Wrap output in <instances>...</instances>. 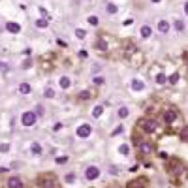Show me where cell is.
<instances>
[{"label":"cell","mask_w":188,"mask_h":188,"mask_svg":"<svg viewBox=\"0 0 188 188\" xmlns=\"http://www.w3.org/2000/svg\"><path fill=\"white\" fill-rule=\"evenodd\" d=\"M38 186H40V188H60V184H59V181H57V177H55L53 173L40 175Z\"/></svg>","instance_id":"1"},{"label":"cell","mask_w":188,"mask_h":188,"mask_svg":"<svg viewBox=\"0 0 188 188\" xmlns=\"http://www.w3.org/2000/svg\"><path fill=\"white\" fill-rule=\"evenodd\" d=\"M137 128L143 130V132H147V134H152V132H156L158 124H156V120L154 119H147V117H143L137 120Z\"/></svg>","instance_id":"2"},{"label":"cell","mask_w":188,"mask_h":188,"mask_svg":"<svg viewBox=\"0 0 188 188\" xmlns=\"http://www.w3.org/2000/svg\"><path fill=\"white\" fill-rule=\"evenodd\" d=\"M36 120H38L36 111H25V113H23V117H21V122H23V126H27V128L34 126V124H36Z\"/></svg>","instance_id":"3"},{"label":"cell","mask_w":188,"mask_h":188,"mask_svg":"<svg viewBox=\"0 0 188 188\" xmlns=\"http://www.w3.org/2000/svg\"><path fill=\"white\" fill-rule=\"evenodd\" d=\"M165 169H168L169 173H184V165L181 164V160L171 158V160H168V165H165Z\"/></svg>","instance_id":"4"},{"label":"cell","mask_w":188,"mask_h":188,"mask_svg":"<svg viewBox=\"0 0 188 188\" xmlns=\"http://www.w3.org/2000/svg\"><path fill=\"white\" fill-rule=\"evenodd\" d=\"M177 117H179V113H177L175 107H168V109H164V113H162V119H164L165 124H173L177 120Z\"/></svg>","instance_id":"5"},{"label":"cell","mask_w":188,"mask_h":188,"mask_svg":"<svg viewBox=\"0 0 188 188\" xmlns=\"http://www.w3.org/2000/svg\"><path fill=\"white\" fill-rule=\"evenodd\" d=\"M98 177H100V169H98L96 165H88L85 169V179L87 181H96Z\"/></svg>","instance_id":"6"},{"label":"cell","mask_w":188,"mask_h":188,"mask_svg":"<svg viewBox=\"0 0 188 188\" xmlns=\"http://www.w3.org/2000/svg\"><path fill=\"white\" fill-rule=\"evenodd\" d=\"M147 177H137V179H134V181H130L126 186L128 188H147Z\"/></svg>","instance_id":"7"},{"label":"cell","mask_w":188,"mask_h":188,"mask_svg":"<svg viewBox=\"0 0 188 188\" xmlns=\"http://www.w3.org/2000/svg\"><path fill=\"white\" fill-rule=\"evenodd\" d=\"M90 134H92V128H90V124H81L79 128H77V137H81V139L90 137Z\"/></svg>","instance_id":"8"},{"label":"cell","mask_w":188,"mask_h":188,"mask_svg":"<svg viewBox=\"0 0 188 188\" xmlns=\"http://www.w3.org/2000/svg\"><path fill=\"white\" fill-rule=\"evenodd\" d=\"M6 186L8 188H23L25 184H23V179H21V177H9Z\"/></svg>","instance_id":"9"},{"label":"cell","mask_w":188,"mask_h":188,"mask_svg":"<svg viewBox=\"0 0 188 188\" xmlns=\"http://www.w3.org/2000/svg\"><path fill=\"white\" fill-rule=\"evenodd\" d=\"M139 151L143 152V154H152L154 152V145L151 141H141L139 143Z\"/></svg>","instance_id":"10"},{"label":"cell","mask_w":188,"mask_h":188,"mask_svg":"<svg viewBox=\"0 0 188 188\" xmlns=\"http://www.w3.org/2000/svg\"><path fill=\"white\" fill-rule=\"evenodd\" d=\"M158 30H160V34H168V32H169V23H168V21H165V19H160L158 21Z\"/></svg>","instance_id":"11"},{"label":"cell","mask_w":188,"mask_h":188,"mask_svg":"<svg viewBox=\"0 0 188 188\" xmlns=\"http://www.w3.org/2000/svg\"><path fill=\"white\" fill-rule=\"evenodd\" d=\"M139 34H141V38H151L152 36V28H151V25H143L141 27V30H139Z\"/></svg>","instance_id":"12"},{"label":"cell","mask_w":188,"mask_h":188,"mask_svg":"<svg viewBox=\"0 0 188 188\" xmlns=\"http://www.w3.org/2000/svg\"><path fill=\"white\" fill-rule=\"evenodd\" d=\"M6 30H8V32H12V34H17V32L21 30V27H19L17 23H13V21H9V23L6 25Z\"/></svg>","instance_id":"13"},{"label":"cell","mask_w":188,"mask_h":188,"mask_svg":"<svg viewBox=\"0 0 188 188\" xmlns=\"http://www.w3.org/2000/svg\"><path fill=\"white\" fill-rule=\"evenodd\" d=\"M105 12H107L109 15H115V13L119 12V6L113 4V2H107V4H105Z\"/></svg>","instance_id":"14"},{"label":"cell","mask_w":188,"mask_h":188,"mask_svg":"<svg viewBox=\"0 0 188 188\" xmlns=\"http://www.w3.org/2000/svg\"><path fill=\"white\" fill-rule=\"evenodd\" d=\"M94 47H96L98 51H105V49H107V43H105V40H104V38H98V40H96V43H94Z\"/></svg>","instance_id":"15"},{"label":"cell","mask_w":188,"mask_h":188,"mask_svg":"<svg viewBox=\"0 0 188 188\" xmlns=\"http://www.w3.org/2000/svg\"><path fill=\"white\" fill-rule=\"evenodd\" d=\"M132 88H134V90H143V88H145V83H143L141 79H134V81H132Z\"/></svg>","instance_id":"16"},{"label":"cell","mask_w":188,"mask_h":188,"mask_svg":"<svg viewBox=\"0 0 188 188\" xmlns=\"http://www.w3.org/2000/svg\"><path fill=\"white\" fill-rule=\"evenodd\" d=\"M173 27H175V30L181 34V32L184 30V21H183V19H175V21H173Z\"/></svg>","instance_id":"17"},{"label":"cell","mask_w":188,"mask_h":188,"mask_svg":"<svg viewBox=\"0 0 188 188\" xmlns=\"http://www.w3.org/2000/svg\"><path fill=\"white\" fill-rule=\"evenodd\" d=\"M36 27H38V28H47V27H49V19H45V17L38 19V21H36Z\"/></svg>","instance_id":"18"},{"label":"cell","mask_w":188,"mask_h":188,"mask_svg":"<svg viewBox=\"0 0 188 188\" xmlns=\"http://www.w3.org/2000/svg\"><path fill=\"white\" fill-rule=\"evenodd\" d=\"M128 115H130V111H128V107H120L119 111H117V117H119V119H126Z\"/></svg>","instance_id":"19"},{"label":"cell","mask_w":188,"mask_h":188,"mask_svg":"<svg viewBox=\"0 0 188 188\" xmlns=\"http://www.w3.org/2000/svg\"><path fill=\"white\" fill-rule=\"evenodd\" d=\"M60 88H70V85H72V81L68 79V77H60Z\"/></svg>","instance_id":"20"},{"label":"cell","mask_w":188,"mask_h":188,"mask_svg":"<svg viewBox=\"0 0 188 188\" xmlns=\"http://www.w3.org/2000/svg\"><path fill=\"white\" fill-rule=\"evenodd\" d=\"M19 90H21V94H28V92L32 90V88H30V85H28V83H21Z\"/></svg>","instance_id":"21"},{"label":"cell","mask_w":188,"mask_h":188,"mask_svg":"<svg viewBox=\"0 0 188 188\" xmlns=\"http://www.w3.org/2000/svg\"><path fill=\"white\" fill-rule=\"evenodd\" d=\"M30 151H32V154H36V156H38V154H41V147L38 145V143H32V145H30Z\"/></svg>","instance_id":"22"},{"label":"cell","mask_w":188,"mask_h":188,"mask_svg":"<svg viewBox=\"0 0 188 188\" xmlns=\"http://www.w3.org/2000/svg\"><path fill=\"white\" fill-rule=\"evenodd\" d=\"M119 152L122 154V156H128V152H130V147H128V145H120V147H119Z\"/></svg>","instance_id":"23"},{"label":"cell","mask_w":188,"mask_h":188,"mask_svg":"<svg viewBox=\"0 0 188 188\" xmlns=\"http://www.w3.org/2000/svg\"><path fill=\"white\" fill-rule=\"evenodd\" d=\"M102 113H104V107H102V105H96V107H94V111H92V115H94V117H102Z\"/></svg>","instance_id":"24"},{"label":"cell","mask_w":188,"mask_h":188,"mask_svg":"<svg viewBox=\"0 0 188 188\" xmlns=\"http://www.w3.org/2000/svg\"><path fill=\"white\" fill-rule=\"evenodd\" d=\"M165 81H168V77H165L164 73H158V75H156V83H158V85H164Z\"/></svg>","instance_id":"25"},{"label":"cell","mask_w":188,"mask_h":188,"mask_svg":"<svg viewBox=\"0 0 188 188\" xmlns=\"http://www.w3.org/2000/svg\"><path fill=\"white\" fill-rule=\"evenodd\" d=\"M79 98H81V100H88V98H92V92H90V90H83V92L79 94Z\"/></svg>","instance_id":"26"},{"label":"cell","mask_w":188,"mask_h":188,"mask_svg":"<svg viewBox=\"0 0 188 188\" xmlns=\"http://www.w3.org/2000/svg\"><path fill=\"white\" fill-rule=\"evenodd\" d=\"M75 36L79 38V40H85V36H87V32H85L83 28H77V30H75Z\"/></svg>","instance_id":"27"},{"label":"cell","mask_w":188,"mask_h":188,"mask_svg":"<svg viewBox=\"0 0 188 188\" xmlns=\"http://www.w3.org/2000/svg\"><path fill=\"white\" fill-rule=\"evenodd\" d=\"M77 181V177H75V173H68V175H66V183H75Z\"/></svg>","instance_id":"28"},{"label":"cell","mask_w":188,"mask_h":188,"mask_svg":"<svg viewBox=\"0 0 188 188\" xmlns=\"http://www.w3.org/2000/svg\"><path fill=\"white\" fill-rule=\"evenodd\" d=\"M132 62H137V64H139V62H143V55H141V53L134 55V57H132Z\"/></svg>","instance_id":"29"},{"label":"cell","mask_w":188,"mask_h":188,"mask_svg":"<svg viewBox=\"0 0 188 188\" xmlns=\"http://www.w3.org/2000/svg\"><path fill=\"white\" fill-rule=\"evenodd\" d=\"M177 81H179V73H173V75L169 77V83H171V85H175Z\"/></svg>","instance_id":"30"},{"label":"cell","mask_w":188,"mask_h":188,"mask_svg":"<svg viewBox=\"0 0 188 188\" xmlns=\"http://www.w3.org/2000/svg\"><path fill=\"white\" fill-rule=\"evenodd\" d=\"M87 21H88L90 25H98V17H96V15H90V17H88Z\"/></svg>","instance_id":"31"},{"label":"cell","mask_w":188,"mask_h":188,"mask_svg":"<svg viewBox=\"0 0 188 188\" xmlns=\"http://www.w3.org/2000/svg\"><path fill=\"white\" fill-rule=\"evenodd\" d=\"M55 96V90L53 88H45V98H53Z\"/></svg>","instance_id":"32"},{"label":"cell","mask_w":188,"mask_h":188,"mask_svg":"<svg viewBox=\"0 0 188 188\" xmlns=\"http://www.w3.org/2000/svg\"><path fill=\"white\" fill-rule=\"evenodd\" d=\"M181 139H184V141H188V128H184V130L181 132Z\"/></svg>","instance_id":"33"},{"label":"cell","mask_w":188,"mask_h":188,"mask_svg":"<svg viewBox=\"0 0 188 188\" xmlns=\"http://www.w3.org/2000/svg\"><path fill=\"white\" fill-rule=\"evenodd\" d=\"M104 81H105V79H104V77H94V83H96V85H102Z\"/></svg>","instance_id":"34"},{"label":"cell","mask_w":188,"mask_h":188,"mask_svg":"<svg viewBox=\"0 0 188 188\" xmlns=\"http://www.w3.org/2000/svg\"><path fill=\"white\" fill-rule=\"evenodd\" d=\"M36 109H38V111H36V115H43V107H41V105H38Z\"/></svg>","instance_id":"35"},{"label":"cell","mask_w":188,"mask_h":188,"mask_svg":"<svg viewBox=\"0 0 188 188\" xmlns=\"http://www.w3.org/2000/svg\"><path fill=\"white\" fill-rule=\"evenodd\" d=\"M8 149H9V145H8V143H4V145H2V147H0V151H4V152H6Z\"/></svg>","instance_id":"36"},{"label":"cell","mask_w":188,"mask_h":188,"mask_svg":"<svg viewBox=\"0 0 188 188\" xmlns=\"http://www.w3.org/2000/svg\"><path fill=\"white\" fill-rule=\"evenodd\" d=\"M30 64H32L30 60H25V62H23V68H28V66H30Z\"/></svg>","instance_id":"37"},{"label":"cell","mask_w":188,"mask_h":188,"mask_svg":"<svg viewBox=\"0 0 188 188\" xmlns=\"http://www.w3.org/2000/svg\"><path fill=\"white\" fill-rule=\"evenodd\" d=\"M57 162H59V164H64V162H66V156H62V158H57Z\"/></svg>","instance_id":"38"},{"label":"cell","mask_w":188,"mask_h":188,"mask_svg":"<svg viewBox=\"0 0 188 188\" xmlns=\"http://www.w3.org/2000/svg\"><path fill=\"white\" fill-rule=\"evenodd\" d=\"M184 13L188 15V2H184Z\"/></svg>","instance_id":"39"},{"label":"cell","mask_w":188,"mask_h":188,"mask_svg":"<svg viewBox=\"0 0 188 188\" xmlns=\"http://www.w3.org/2000/svg\"><path fill=\"white\" fill-rule=\"evenodd\" d=\"M151 2H152V4H158V2H162V0H151Z\"/></svg>","instance_id":"40"},{"label":"cell","mask_w":188,"mask_h":188,"mask_svg":"<svg viewBox=\"0 0 188 188\" xmlns=\"http://www.w3.org/2000/svg\"><path fill=\"white\" fill-rule=\"evenodd\" d=\"M0 68H4V62H0Z\"/></svg>","instance_id":"41"}]
</instances>
